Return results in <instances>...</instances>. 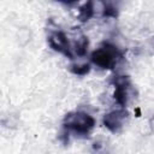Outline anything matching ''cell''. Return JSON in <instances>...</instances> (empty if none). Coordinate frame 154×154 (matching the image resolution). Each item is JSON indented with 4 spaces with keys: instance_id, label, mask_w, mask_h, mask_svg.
Wrapping results in <instances>:
<instances>
[{
    "instance_id": "2",
    "label": "cell",
    "mask_w": 154,
    "mask_h": 154,
    "mask_svg": "<svg viewBox=\"0 0 154 154\" xmlns=\"http://www.w3.org/2000/svg\"><path fill=\"white\" fill-rule=\"evenodd\" d=\"M116 57H117V51L113 47H102L93 52L91 60L97 66L108 69L114 64Z\"/></svg>"
},
{
    "instance_id": "5",
    "label": "cell",
    "mask_w": 154,
    "mask_h": 154,
    "mask_svg": "<svg viewBox=\"0 0 154 154\" xmlns=\"http://www.w3.org/2000/svg\"><path fill=\"white\" fill-rule=\"evenodd\" d=\"M87 45H88V41L85 40V37H82L77 41L76 43V52L78 54H84L85 52V48H87Z\"/></svg>"
},
{
    "instance_id": "4",
    "label": "cell",
    "mask_w": 154,
    "mask_h": 154,
    "mask_svg": "<svg viewBox=\"0 0 154 154\" xmlns=\"http://www.w3.org/2000/svg\"><path fill=\"white\" fill-rule=\"evenodd\" d=\"M49 45L55 51L61 52V53H64L66 55L67 54L70 55V52H69V42H67L66 36L63 32H55V34H53L49 37Z\"/></svg>"
},
{
    "instance_id": "6",
    "label": "cell",
    "mask_w": 154,
    "mask_h": 154,
    "mask_svg": "<svg viewBox=\"0 0 154 154\" xmlns=\"http://www.w3.org/2000/svg\"><path fill=\"white\" fill-rule=\"evenodd\" d=\"M149 124H150V129H152V131L154 132V117L150 119V122H149Z\"/></svg>"
},
{
    "instance_id": "1",
    "label": "cell",
    "mask_w": 154,
    "mask_h": 154,
    "mask_svg": "<svg viewBox=\"0 0 154 154\" xmlns=\"http://www.w3.org/2000/svg\"><path fill=\"white\" fill-rule=\"evenodd\" d=\"M94 123H95L94 118L87 113H83V112L70 113L65 119L66 126L69 129L78 132V134L88 132L94 126Z\"/></svg>"
},
{
    "instance_id": "3",
    "label": "cell",
    "mask_w": 154,
    "mask_h": 154,
    "mask_svg": "<svg viewBox=\"0 0 154 154\" xmlns=\"http://www.w3.org/2000/svg\"><path fill=\"white\" fill-rule=\"evenodd\" d=\"M126 112L125 111H113L108 114L105 116L103 118V124L112 131H118L125 120Z\"/></svg>"
}]
</instances>
